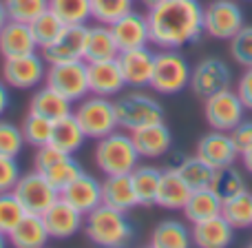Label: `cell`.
I'll use <instances>...</instances> for the list:
<instances>
[{
    "mask_svg": "<svg viewBox=\"0 0 252 248\" xmlns=\"http://www.w3.org/2000/svg\"><path fill=\"white\" fill-rule=\"evenodd\" d=\"M161 2H164V0H142V4L148 9V11H151V9H155L157 4H161Z\"/></svg>",
    "mask_w": 252,
    "mask_h": 248,
    "instance_id": "f907efd6",
    "label": "cell"
},
{
    "mask_svg": "<svg viewBox=\"0 0 252 248\" xmlns=\"http://www.w3.org/2000/svg\"><path fill=\"white\" fill-rule=\"evenodd\" d=\"M93 160H95V166L100 169V173L122 175V173H133V169L139 164L142 157H139L128 131L115 129L113 133L97 140Z\"/></svg>",
    "mask_w": 252,
    "mask_h": 248,
    "instance_id": "3957f363",
    "label": "cell"
},
{
    "mask_svg": "<svg viewBox=\"0 0 252 248\" xmlns=\"http://www.w3.org/2000/svg\"><path fill=\"white\" fill-rule=\"evenodd\" d=\"M228 133H230V140H232V144H235V148L239 151V155L248 146H252V120H241V122L232 131H228Z\"/></svg>",
    "mask_w": 252,
    "mask_h": 248,
    "instance_id": "f6af8a7d",
    "label": "cell"
},
{
    "mask_svg": "<svg viewBox=\"0 0 252 248\" xmlns=\"http://www.w3.org/2000/svg\"><path fill=\"white\" fill-rule=\"evenodd\" d=\"M190 65L179 49H159L155 53L151 89L161 96H175L190 84Z\"/></svg>",
    "mask_w": 252,
    "mask_h": 248,
    "instance_id": "8992f818",
    "label": "cell"
},
{
    "mask_svg": "<svg viewBox=\"0 0 252 248\" xmlns=\"http://www.w3.org/2000/svg\"><path fill=\"white\" fill-rule=\"evenodd\" d=\"M33 51H38V42L31 34V27L27 22L7 20V25L0 29V56L18 58Z\"/></svg>",
    "mask_w": 252,
    "mask_h": 248,
    "instance_id": "cb8c5ba5",
    "label": "cell"
},
{
    "mask_svg": "<svg viewBox=\"0 0 252 248\" xmlns=\"http://www.w3.org/2000/svg\"><path fill=\"white\" fill-rule=\"evenodd\" d=\"M29 27H31V34H33L35 42H38V49H44L51 42H56L58 35L64 31L66 25L51 11V9H47V11L40 13L33 22H29Z\"/></svg>",
    "mask_w": 252,
    "mask_h": 248,
    "instance_id": "8d00e7d4",
    "label": "cell"
},
{
    "mask_svg": "<svg viewBox=\"0 0 252 248\" xmlns=\"http://www.w3.org/2000/svg\"><path fill=\"white\" fill-rule=\"evenodd\" d=\"M184 215H186V219L190 224L221 215V197L213 188H197L188 197L186 206H184Z\"/></svg>",
    "mask_w": 252,
    "mask_h": 248,
    "instance_id": "f1b7e54d",
    "label": "cell"
},
{
    "mask_svg": "<svg viewBox=\"0 0 252 248\" xmlns=\"http://www.w3.org/2000/svg\"><path fill=\"white\" fill-rule=\"evenodd\" d=\"M237 93H239L241 102L246 105V109L252 111V67L241 73L239 82H237Z\"/></svg>",
    "mask_w": 252,
    "mask_h": 248,
    "instance_id": "bcb514c9",
    "label": "cell"
},
{
    "mask_svg": "<svg viewBox=\"0 0 252 248\" xmlns=\"http://www.w3.org/2000/svg\"><path fill=\"white\" fill-rule=\"evenodd\" d=\"M192 244L190 228H186L177 219H164L153 228L151 246L153 248H186Z\"/></svg>",
    "mask_w": 252,
    "mask_h": 248,
    "instance_id": "1f68e13d",
    "label": "cell"
},
{
    "mask_svg": "<svg viewBox=\"0 0 252 248\" xmlns=\"http://www.w3.org/2000/svg\"><path fill=\"white\" fill-rule=\"evenodd\" d=\"M33 169L38 173H42L58 193H62L75 177H80L84 173L82 164L71 153L60 151V148L51 146V144H44V146L35 148Z\"/></svg>",
    "mask_w": 252,
    "mask_h": 248,
    "instance_id": "52a82bcc",
    "label": "cell"
},
{
    "mask_svg": "<svg viewBox=\"0 0 252 248\" xmlns=\"http://www.w3.org/2000/svg\"><path fill=\"white\" fill-rule=\"evenodd\" d=\"M82 231L89 242L104 248L126 246L133 242V235H135V228L130 224L128 215L124 211H118L106 204H100L91 213L84 215Z\"/></svg>",
    "mask_w": 252,
    "mask_h": 248,
    "instance_id": "7a4b0ae2",
    "label": "cell"
},
{
    "mask_svg": "<svg viewBox=\"0 0 252 248\" xmlns=\"http://www.w3.org/2000/svg\"><path fill=\"white\" fill-rule=\"evenodd\" d=\"M9 20L33 22L42 11L49 9V0H2Z\"/></svg>",
    "mask_w": 252,
    "mask_h": 248,
    "instance_id": "ab89813d",
    "label": "cell"
},
{
    "mask_svg": "<svg viewBox=\"0 0 252 248\" xmlns=\"http://www.w3.org/2000/svg\"><path fill=\"white\" fill-rule=\"evenodd\" d=\"M47 60L38 51L18 58H4L2 62V80L9 89H38L47 78Z\"/></svg>",
    "mask_w": 252,
    "mask_h": 248,
    "instance_id": "9c48e42d",
    "label": "cell"
},
{
    "mask_svg": "<svg viewBox=\"0 0 252 248\" xmlns=\"http://www.w3.org/2000/svg\"><path fill=\"white\" fill-rule=\"evenodd\" d=\"M213 188L221 200H228V197L237 195V193L246 191L248 184H246V177L235 164L230 166H221V169H215V177H213Z\"/></svg>",
    "mask_w": 252,
    "mask_h": 248,
    "instance_id": "e575fe53",
    "label": "cell"
},
{
    "mask_svg": "<svg viewBox=\"0 0 252 248\" xmlns=\"http://www.w3.org/2000/svg\"><path fill=\"white\" fill-rule=\"evenodd\" d=\"M115 102V113H118V124L124 131H135L139 126H146L153 122L164 120V106L157 98L142 89H133L128 93H122Z\"/></svg>",
    "mask_w": 252,
    "mask_h": 248,
    "instance_id": "277c9868",
    "label": "cell"
},
{
    "mask_svg": "<svg viewBox=\"0 0 252 248\" xmlns=\"http://www.w3.org/2000/svg\"><path fill=\"white\" fill-rule=\"evenodd\" d=\"M232 84V71L221 58H204L195 65V69L190 71V84L197 98H210L215 93L230 89Z\"/></svg>",
    "mask_w": 252,
    "mask_h": 248,
    "instance_id": "4fadbf2b",
    "label": "cell"
},
{
    "mask_svg": "<svg viewBox=\"0 0 252 248\" xmlns=\"http://www.w3.org/2000/svg\"><path fill=\"white\" fill-rule=\"evenodd\" d=\"M175 169L179 171V175L184 177V182L188 184V186L192 188V191H197V188H210L213 186V177H215V169L208 164V162H204L199 155H190V157H184L182 162H179Z\"/></svg>",
    "mask_w": 252,
    "mask_h": 248,
    "instance_id": "836d02e7",
    "label": "cell"
},
{
    "mask_svg": "<svg viewBox=\"0 0 252 248\" xmlns=\"http://www.w3.org/2000/svg\"><path fill=\"white\" fill-rule=\"evenodd\" d=\"M44 84L60 91L71 102H80L91 93L89 89V73H87V60H73V62H56L47 67V78Z\"/></svg>",
    "mask_w": 252,
    "mask_h": 248,
    "instance_id": "ba28073f",
    "label": "cell"
},
{
    "mask_svg": "<svg viewBox=\"0 0 252 248\" xmlns=\"http://www.w3.org/2000/svg\"><path fill=\"white\" fill-rule=\"evenodd\" d=\"M113 31V38L118 42L120 51H128V49L148 47L151 44V31H148V18L139 11H128L113 25H109Z\"/></svg>",
    "mask_w": 252,
    "mask_h": 248,
    "instance_id": "d6986e66",
    "label": "cell"
},
{
    "mask_svg": "<svg viewBox=\"0 0 252 248\" xmlns=\"http://www.w3.org/2000/svg\"><path fill=\"white\" fill-rule=\"evenodd\" d=\"M190 237L192 244L199 248H226L235 240V228L223 215H215L210 219L192 224Z\"/></svg>",
    "mask_w": 252,
    "mask_h": 248,
    "instance_id": "7402d4cb",
    "label": "cell"
},
{
    "mask_svg": "<svg viewBox=\"0 0 252 248\" xmlns=\"http://www.w3.org/2000/svg\"><path fill=\"white\" fill-rule=\"evenodd\" d=\"M29 111L51 120V122H58L73 113V102L49 84H40L29 100Z\"/></svg>",
    "mask_w": 252,
    "mask_h": 248,
    "instance_id": "603a6c76",
    "label": "cell"
},
{
    "mask_svg": "<svg viewBox=\"0 0 252 248\" xmlns=\"http://www.w3.org/2000/svg\"><path fill=\"white\" fill-rule=\"evenodd\" d=\"M20 175V164L16 162V157L0 155V193H11Z\"/></svg>",
    "mask_w": 252,
    "mask_h": 248,
    "instance_id": "ee69618b",
    "label": "cell"
},
{
    "mask_svg": "<svg viewBox=\"0 0 252 248\" xmlns=\"http://www.w3.org/2000/svg\"><path fill=\"white\" fill-rule=\"evenodd\" d=\"M42 219L51 240H69L84 226V213H80L64 197H58L42 213Z\"/></svg>",
    "mask_w": 252,
    "mask_h": 248,
    "instance_id": "5bb4252c",
    "label": "cell"
},
{
    "mask_svg": "<svg viewBox=\"0 0 252 248\" xmlns=\"http://www.w3.org/2000/svg\"><path fill=\"white\" fill-rule=\"evenodd\" d=\"M146 18L157 49H184L204 34V7L197 0H164Z\"/></svg>",
    "mask_w": 252,
    "mask_h": 248,
    "instance_id": "6da1fadb",
    "label": "cell"
},
{
    "mask_svg": "<svg viewBox=\"0 0 252 248\" xmlns=\"http://www.w3.org/2000/svg\"><path fill=\"white\" fill-rule=\"evenodd\" d=\"M197 155L204 162H208L213 169H221V166L235 164L239 151L235 148L228 131L213 129L210 133L199 138V142H197Z\"/></svg>",
    "mask_w": 252,
    "mask_h": 248,
    "instance_id": "ffe728a7",
    "label": "cell"
},
{
    "mask_svg": "<svg viewBox=\"0 0 252 248\" xmlns=\"http://www.w3.org/2000/svg\"><path fill=\"white\" fill-rule=\"evenodd\" d=\"M221 215L235 231L252 228V193L246 188L228 200H221Z\"/></svg>",
    "mask_w": 252,
    "mask_h": 248,
    "instance_id": "d6a6232c",
    "label": "cell"
},
{
    "mask_svg": "<svg viewBox=\"0 0 252 248\" xmlns=\"http://www.w3.org/2000/svg\"><path fill=\"white\" fill-rule=\"evenodd\" d=\"M4 244H7V235H4V233H0V248H2Z\"/></svg>",
    "mask_w": 252,
    "mask_h": 248,
    "instance_id": "816d5d0a",
    "label": "cell"
},
{
    "mask_svg": "<svg viewBox=\"0 0 252 248\" xmlns=\"http://www.w3.org/2000/svg\"><path fill=\"white\" fill-rule=\"evenodd\" d=\"M87 73H89V89H91L93 96L113 98L120 96L122 89L126 87L118 58L87 62Z\"/></svg>",
    "mask_w": 252,
    "mask_h": 248,
    "instance_id": "e0dca14e",
    "label": "cell"
},
{
    "mask_svg": "<svg viewBox=\"0 0 252 248\" xmlns=\"http://www.w3.org/2000/svg\"><path fill=\"white\" fill-rule=\"evenodd\" d=\"M87 140H89L87 133L82 131V126L75 120V115L71 113V115H66V118L53 122V133H51V142L49 144L73 155V153H78L80 148L84 146Z\"/></svg>",
    "mask_w": 252,
    "mask_h": 248,
    "instance_id": "f546056e",
    "label": "cell"
},
{
    "mask_svg": "<svg viewBox=\"0 0 252 248\" xmlns=\"http://www.w3.org/2000/svg\"><path fill=\"white\" fill-rule=\"evenodd\" d=\"M11 105V93H9V84L0 78V118L4 115V111Z\"/></svg>",
    "mask_w": 252,
    "mask_h": 248,
    "instance_id": "7dc6e473",
    "label": "cell"
},
{
    "mask_svg": "<svg viewBox=\"0 0 252 248\" xmlns=\"http://www.w3.org/2000/svg\"><path fill=\"white\" fill-rule=\"evenodd\" d=\"M25 135L18 124L9 122V120H0V155L18 157L25 148Z\"/></svg>",
    "mask_w": 252,
    "mask_h": 248,
    "instance_id": "60d3db41",
    "label": "cell"
},
{
    "mask_svg": "<svg viewBox=\"0 0 252 248\" xmlns=\"http://www.w3.org/2000/svg\"><path fill=\"white\" fill-rule=\"evenodd\" d=\"M241 162H244V169L252 175V146H248L244 153H241Z\"/></svg>",
    "mask_w": 252,
    "mask_h": 248,
    "instance_id": "c3c4849f",
    "label": "cell"
},
{
    "mask_svg": "<svg viewBox=\"0 0 252 248\" xmlns=\"http://www.w3.org/2000/svg\"><path fill=\"white\" fill-rule=\"evenodd\" d=\"M102 204L113 206V209L124 211V213H130L133 209H137L139 202H137V195H135L130 173L104 175V182H102Z\"/></svg>",
    "mask_w": 252,
    "mask_h": 248,
    "instance_id": "d4e9b609",
    "label": "cell"
},
{
    "mask_svg": "<svg viewBox=\"0 0 252 248\" xmlns=\"http://www.w3.org/2000/svg\"><path fill=\"white\" fill-rule=\"evenodd\" d=\"M22 135H25V142L33 148H40L44 144L51 142V133H53V122L38 113H27V118L20 124Z\"/></svg>",
    "mask_w": 252,
    "mask_h": 248,
    "instance_id": "74e56055",
    "label": "cell"
},
{
    "mask_svg": "<svg viewBox=\"0 0 252 248\" xmlns=\"http://www.w3.org/2000/svg\"><path fill=\"white\" fill-rule=\"evenodd\" d=\"M130 138H133V144L137 148L139 157H144V160L164 157L173 146V133L164 124V120L130 131Z\"/></svg>",
    "mask_w": 252,
    "mask_h": 248,
    "instance_id": "ac0fdd59",
    "label": "cell"
},
{
    "mask_svg": "<svg viewBox=\"0 0 252 248\" xmlns=\"http://www.w3.org/2000/svg\"><path fill=\"white\" fill-rule=\"evenodd\" d=\"M49 9L64 25H87L91 20V0H49Z\"/></svg>",
    "mask_w": 252,
    "mask_h": 248,
    "instance_id": "d590c367",
    "label": "cell"
},
{
    "mask_svg": "<svg viewBox=\"0 0 252 248\" xmlns=\"http://www.w3.org/2000/svg\"><path fill=\"white\" fill-rule=\"evenodd\" d=\"M7 20H9V16H7V9H4V2L0 0V29H2L4 25H7Z\"/></svg>",
    "mask_w": 252,
    "mask_h": 248,
    "instance_id": "681fc988",
    "label": "cell"
},
{
    "mask_svg": "<svg viewBox=\"0 0 252 248\" xmlns=\"http://www.w3.org/2000/svg\"><path fill=\"white\" fill-rule=\"evenodd\" d=\"M135 0H91V20L102 25H113L128 11H133Z\"/></svg>",
    "mask_w": 252,
    "mask_h": 248,
    "instance_id": "f35d334b",
    "label": "cell"
},
{
    "mask_svg": "<svg viewBox=\"0 0 252 248\" xmlns=\"http://www.w3.org/2000/svg\"><path fill=\"white\" fill-rule=\"evenodd\" d=\"M130 179H133L135 195H137L139 206H155L161 171L151 164H137L133 169V173H130Z\"/></svg>",
    "mask_w": 252,
    "mask_h": 248,
    "instance_id": "4dcf8cb0",
    "label": "cell"
},
{
    "mask_svg": "<svg viewBox=\"0 0 252 248\" xmlns=\"http://www.w3.org/2000/svg\"><path fill=\"white\" fill-rule=\"evenodd\" d=\"M230 53L244 69L252 67V25H244L230 38Z\"/></svg>",
    "mask_w": 252,
    "mask_h": 248,
    "instance_id": "7bdbcfd3",
    "label": "cell"
},
{
    "mask_svg": "<svg viewBox=\"0 0 252 248\" xmlns=\"http://www.w3.org/2000/svg\"><path fill=\"white\" fill-rule=\"evenodd\" d=\"M244 25V11L235 0H213L204 7V34L210 38L230 40Z\"/></svg>",
    "mask_w": 252,
    "mask_h": 248,
    "instance_id": "8fae6325",
    "label": "cell"
},
{
    "mask_svg": "<svg viewBox=\"0 0 252 248\" xmlns=\"http://www.w3.org/2000/svg\"><path fill=\"white\" fill-rule=\"evenodd\" d=\"M190 193H192V188L184 182L179 171L173 166V169L161 171V179H159V188H157L155 204L161 206V209H166V211H184Z\"/></svg>",
    "mask_w": 252,
    "mask_h": 248,
    "instance_id": "484cf974",
    "label": "cell"
},
{
    "mask_svg": "<svg viewBox=\"0 0 252 248\" xmlns=\"http://www.w3.org/2000/svg\"><path fill=\"white\" fill-rule=\"evenodd\" d=\"M244 113L246 105L241 102L239 93L232 91V89H223V91L206 98L204 102L206 122L210 124V129L217 131H232L244 120Z\"/></svg>",
    "mask_w": 252,
    "mask_h": 248,
    "instance_id": "7c38bea8",
    "label": "cell"
},
{
    "mask_svg": "<svg viewBox=\"0 0 252 248\" xmlns=\"http://www.w3.org/2000/svg\"><path fill=\"white\" fill-rule=\"evenodd\" d=\"M120 49L113 38V31L109 25L95 22L87 29V47H84V60L95 62V60H111L118 58Z\"/></svg>",
    "mask_w": 252,
    "mask_h": 248,
    "instance_id": "83f0119b",
    "label": "cell"
},
{
    "mask_svg": "<svg viewBox=\"0 0 252 248\" xmlns=\"http://www.w3.org/2000/svg\"><path fill=\"white\" fill-rule=\"evenodd\" d=\"M87 29H89V25H66L64 31L58 35L56 42H51L49 47L42 49V58L47 60V65L84 60Z\"/></svg>",
    "mask_w": 252,
    "mask_h": 248,
    "instance_id": "9a60e30c",
    "label": "cell"
},
{
    "mask_svg": "<svg viewBox=\"0 0 252 248\" xmlns=\"http://www.w3.org/2000/svg\"><path fill=\"white\" fill-rule=\"evenodd\" d=\"M73 115L80 122V126H82V131L87 133V138L95 140V142L100 138H104V135L113 133L115 129H120L118 113H115V102L104 96L89 93L87 98L75 102Z\"/></svg>",
    "mask_w": 252,
    "mask_h": 248,
    "instance_id": "5b68a950",
    "label": "cell"
},
{
    "mask_svg": "<svg viewBox=\"0 0 252 248\" xmlns=\"http://www.w3.org/2000/svg\"><path fill=\"white\" fill-rule=\"evenodd\" d=\"M118 62L122 69L124 82L130 89H146L151 87L153 67H155V51L148 47L128 49L118 53Z\"/></svg>",
    "mask_w": 252,
    "mask_h": 248,
    "instance_id": "2e32d148",
    "label": "cell"
},
{
    "mask_svg": "<svg viewBox=\"0 0 252 248\" xmlns=\"http://www.w3.org/2000/svg\"><path fill=\"white\" fill-rule=\"evenodd\" d=\"M22 217H25V209H22L20 202L16 200L13 191L0 193V233L9 235Z\"/></svg>",
    "mask_w": 252,
    "mask_h": 248,
    "instance_id": "b9f144b4",
    "label": "cell"
},
{
    "mask_svg": "<svg viewBox=\"0 0 252 248\" xmlns=\"http://www.w3.org/2000/svg\"><path fill=\"white\" fill-rule=\"evenodd\" d=\"M49 240L51 237H49V231L44 226L42 215H33V213H25V217L7 235V244L16 248H40Z\"/></svg>",
    "mask_w": 252,
    "mask_h": 248,
    "instance_id": "4316f807",
    "label": "cell"
},
{
    "mask_svg": "<svg viewBox=\"0 0 252 248\" xmlns=\"http://www.w3.org/2000/svg\"><path fill=\"white\" fill-rule=\"evenodd\" d=\"M60 197H64L80 213L87 215L102 204V182L84 171L80 177H75L73 182L60 193Z\"/></svg>",
    "mask_w": 252,
    "mask_h": 248,
    "instance_id": "44dd1931",
    "label": "cell"
},
{
    "mask_svg": "<svg viewBox=\"0 0 252 248\" xmlns=\"http://www.w3.org/2000/svg\"><path fill=\"white\" fill-rule=\"evenodd\" d=\"M13 195L20 202V206L25 209V213H33V215H42L53 202L60 197V193L51 186L47 177L38 171H29V173L20 175Z\"/></svg>",
    "mask_w": 252,
    "mask_h": 248,
    "instance_id": "30bf717a",
    "label": "cell"
}]
</instances>
